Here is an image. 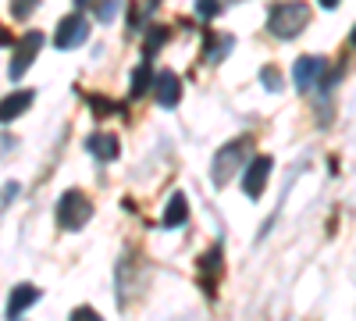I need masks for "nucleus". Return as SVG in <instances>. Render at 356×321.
<instances>
[{
  "instance_id": "nucleus-1",
  "label": "nucleus",
  "mask_w": 356,
  "mask_h": 321,
  "mask_svg": "<svg viewBox=\"0 0 356 321\" xmlns=\"http://www.w3.org/2000/svg\"><path fill=\"white\" fill-rule=\"evenodd\" d=\"M310 22V4L303 0H278L267 11V33H275L278 40H296Z\"/></svg>"
},
{
  "instance_id": "nucleus-2",
  "label": "nucleus",
  "mask_w": 356,
  "mask_h": 321,
  "mask_svg": "<svg viewBox=\"0 0 356 321\" xmlns=\"http://www.w3.org/2000/svg\"><path fill=\"white\" fill-rule=\"evenodd\" d=\"M54 218H57V228H65V232H79L89 218H93V200H89L82 189H65L61 196H57Z\"/></svg>"
},
{
  "instance_id": "nucleus-3",
  "label": "nucleus",
  "mask_w": 356,
  "mask_h": 321,
  "mask_svg": "<svg viewBox=\"0 0 356 321\" xmlns=\"http://www.w3.org/2000/svg\"><path fill=\"white\" fill-rule=\"evenodd\" d=\"M250 136H239V139H232V143H225V147L218 150V157H214V186H225L235 171H239V164H243V157L250 154Z\"/></svg>"
},
{
  "instance_id": "nucleus-4",
  "label": "nucleus",
  "mask_w": 356,
  "mask_h": 321,
  "mask_svg": "<svg viewBox=\"0 0 356 321\" xmlns=\"http://www.w3.org/2000/svg\"><path fill=\"white\" fill-rule=\"evenodd\" d=\"M89 18L82 15V11H72V15H65L61 22H57V33H54V47L57 50H75V47H82L86 40H89Z\"/></svg>"
},
{
  "instance_id": "nucleus-5",
  "label": "nucleus",
  "mask_w": 356,
  "mask_h": 321,
  "mask_svg": "<svg viewBox=\"0 0 356 321\" xmlns=\"http://www.w3.org/2000/svg\"><path fill=\"white\" fill-rule=\"evenodd\" d=\"M271 171H275V157L271 154H257L246 161V171H243V193L250 200H260L264 189H267V179H271Z\"/></svg>"
},
{
  "instance_id": "nucleus-6",
  "label": "nucleus",
  "mask_w": 356,
  "mask_h": 321,
  "mask_svg": "<svg viewBox=\"0 0 356 321\" xmlns=\"http://www.w3.org/2000/svg\"><path fill=\"white\" fill-rule=\"evenodd\" d=\"M196 272H200V289L207 297H218V285H221V275H225V260H221V246H211L200 260H196Z\"/></svg>"
},
{
  "instance_id": "nucleus-7",
  "label": "nucleus",
  "mask_w": 356,
  "mask_h": 321,
  "mask_svg": "<svg viewBox=\"0 0 356 321\" xmlns=\"http://www.w3.org/2000/svg\"><path fill=\"white\" fill-rule=\"evenodd\" d=\"M40 47H43V33H36V29H33V33H29V36H25L18 47H15V57H11V68H8V75H11V79H22L29 68L36 65Z\"/></svg>"
},
{
  "instance_id": "nucleus-8",
  "label": "nucleus",
  "mask_w": 356,
  "mask_h": 321,
  "mask_svg": "<svg viewBox=\"0 0 356 321\" xmlns=\"http://www.w3.org/2000/svg\"><path fill=\"white\" fill-rule=\"evenodd\" d=\"M150 93H154V100L161 107H178V100H182V79H178V72H171V68L157 72Z\"/></svg>"
},
{
  "instance_id": "nucleus-9",
  "label": "nucleus",
  "mask_w": 356,
  "mask_h": 321,
  "mask_svg": "<svg viewBox=\"0 0 356 321\" xmlns=\"http://www.w3.org/2000/svg\"><path fill=\"white\" fill-rule=\"evenodd\" d=\"M324 72H328V61H324V57H317V54H307V57H300V61H296L292 79H296V86H300V90H314Z\"/></svg>"
},
{
  "instance_id": "nucleus-10",
  "label": "nucleus",
  "mask_w": 356,
  "mask_h": 321,
  "mask_svg": "<svg viewBox=\"0 0 356 321\" xmlns=\"http://www.w3.org/2000/svg\"><path fill=\"white\" fill-rule=\"evenodd\" d=\"M33 100H36L33 90H15V93H8L4 100H0V125H11L15 118H22V114L33 107Z\"/></svg>"
},
{
  "instance_id": "nucleus-11",
  "label": "nucleus",
  "mask_w": 356,
  "mask_h": 321,
  "mask_svg": "<svg viewBox=\"0 0 356 321\" xmlns=\"http://www.w3.org/2000/svg\"><path fill=\"white\" fill-rule=\"evenodd\" d=\"M154 57H143V61L136 65V72H132V86H129V100H143L146 93L154 90Z\"/></svg>"
},
{
  "instance_id": "nucleus-12",
  "label": "nucleus",
  "mask_w": 356,
  "mask_h": 321,
  "mask_svg": "<svg viewBox=\"0 0 356 321\" xmlns=\"http://www.w3.org/2000/svg\"><path fill=\"white\" fill-rule=\"evenodd\" d=\"M232 47H235V40L228 36V33H203V61H211V65H218V61H225V57L232 54Z\"/></svg>"
},
{
  "instance_id": "nucleus-13",
  "label": "nucleus",
  "mask_w": 356,
  "mask_h": 321,
  "mask_svg": "<svg viewBox=\"0 0 356 321\" xmlns=\"http://www.w3.org/2000/svg\"><path fill=\"white\" fill-rule=\"evenodd\" d=\"M86 150L93 154L97 161H114L118 154H122V143H118L114 132H93L86 139Z\"/></svg>"
},
{
  "instance_id": "nucleus-14",
  "label": "nucleus",
  "mask_w": 356,
  "mask_h": 321,
  "mask_svg": "<svg viewBox=\"0 0 356 321\" xmlns=\"http://www.w3.org/2000/svg\"><path fill=\"white\" fill-rule=\"evenodd\" d=\"M36 300H40V289H36V285H29V282L15 285V289H11V300H8V318H18L22 311H29Z\"/></svg>"
},
{
  "instance_id": "nucleus-15",
  "label": "nucleus",
  "mask_w": 356,
  "mask_h": 321,
  "mask_svg": "<svg viewBox=\"0 0 356 321\" xmlns=\"http://www.w3.org/2000/svg\"><path fill=\"white\" fill-rule=\"evenodd\" d=\"M189 221V200L186 193H171L168 208H164V228H182Z\"/></svg>"
},
{
  "instance_id": "nucleus-16",
  "label": "nucleus",
  "mask_w": 356,
  "mask_h": 321,
  "mask_svg": "<svg viewBox=\"0 0 356 321\" xmlns=\"http://www.w3.org/2000/svg\"><path fill=\"white\" fill-rule=\"evenodd\" d=\"M168 36H171V29H164V25H154L150 33H146V47H143V57H154L164 43H168Z\"/></svg>"
},
{
  "instance_id": "nucleus-17",
  "label": "nucleus",
  "mask_w": 356,
  "mask_h": 321,
  "mask_svg": "<svg viewBox=\"0 0 356 321\" xmlns=\"http://www.w3.org/2000/svg\"><path fill=\"white\" fill-rule=\"evenodd\" d=\"M118 8H122V0H97V18L100 22H114V15H118Z\"/></svg>"
},
{
  "instance_id": "nucleus-18",
  "label": "nucleus",
  "mask_w": 356,
  "mask_h": 321,
  "mask_svg": "<svg viewBox=\"0 0 356 321\" xmlns=\"http://www.w3.org/2000/svg\"><path fill=\"white\" fill-rule=\"evenodd\" d=\"M221 11H225L221 0H196V15L200 18H218Z\"/></svg>"
},
{
  "instance_id": "nucleus-19",
  "label": "nucleus",
  "mask_w": 356,
  "mask_h": 321,
  "mask_svg": "<svg viewBox=\"0 0 356 321\" xmlns=\"http://www.w3.org/2000/svg\"><path fill=\"white\" fill-rule=\"evenodd\" d=\"M40 4H43V0H11V15H15V18H29Z\"/></svg>"
},
{
  "instance_id": "nucleus-20",
  "label": "nucleus",
  "mask_w": 356,
  "mask_h": 321,
  "mask_svg": "<svg viewBox=\"0 0 356 321\" xmlns=\"http://www.w3.org/2000/svg\"><path fill=\"white\" fill-rule=\"evenodd\" d=\"M260 79H264V86H267L271 93H278V90H282V75H278V68H275V65H267V68L260 72Z\"/></svg>"
},
{
  "instance_id": "nucleus-21",
  "label": "nucleus",
  "mask_w": 356,
  "mask_h": 321,
  "mask_svg": "<svg viewBox=\"0 0 356 321\" xmlns=\"http://www.w3.org/2000/svg\"><path fill=\"white\" fill-rule=\"evenodd\" d=\"M89 104H93V111L100 114V118H104V114H107V111H118V107H114L111 100H100V97H89Z\"/></svg>"
},
{
  "instance_id": "nucleus-22",
  "label": "nucleus",
  "mask_w": 356,
  "mask_h": 321,
  "mask_svg": "<svg viewBox=\"0 0 356 321\" xmlns=\"http://www.w3.org/2000/svg\"><path fill=\"white\" fill-rule=\"evenodd\" d=\"M72 318H89V321H97L100 314H97L93 307H75V311H72Z\"/></svg>"
},
{
  "instance_id": "nucleus-23",
  "label": "nucleus",
  "mask_w": 356,
  "mask_h": 321,
  "mask_svg": "<svg viewBox=\"0 0 356 321\" xmlns=\"http://www.w3.org/2000/svg\"><path fill=\"white\" fill-rule=\"evenodd\" d=\"M15 193H18V186H15V182H8V186H4V196H0V203H11V200H15Z\"/></svg>"
},
{
  "instance_id": "nucleus-24",
  "label": "nucleus",
  "mask_w": 356,
  "mask_h": 321,
  "mask_svg": "<svg viewBox=\"0 0 356 321\" xmlns=\"http://www.w3.org/2000/svg\"><path fill=\"white\" fill-rule=\"evenodd\" d=\"M0 43H4V47H11V43H15V36L8 33V29H4V25H0Z\"/></svg>"
},
{
  "instance_id": "nucleus-25",
  "label": "nucleus",
  "mask_w": 356,
  "mask_h": 321,
  "mask_svg": "<svg viewBox=\"0 0 356 321\" xmlns=\"http://www.w3.org/2000/svg\"><path fill=\"white\" fill-rule=\"evenodd\" d=\"M75 8L79 11H89V8H97V0H75Z\"/></svg>"
},
{
  "instance_id": "nucleus-26",
  "label": "nucleus",
  "mask_w": 356,
  "mask_h": 321,
  "mask_svg": "<svg viewBox=\"0 0 356 321\" xmlns=\"http://www.w3.org/2000/svg\"><path fill=\"white\" fill-rule=\"evenodd\" d=\"M317 4H321L324 11H332V8H339V0H317Z\"/></svg>"
},
{
  "instance_id": "nucleus-27",
  "label": "nucleus",
  "mask_w": 356,
  "mask_h": 321,
  "mask_svg": "<svg viewBox=\"0 0 356 321\" xmlns=\"http://www.w3.org/2000/svg\"><path fill=\"white\" fill-rule=\"evenodd\" d=\"M349 43H353V47H356V29H353V36H349Z\"/></svg>"
},
{
  "instance_id": "nucleus-28",
  "label": "nucleus",
  "mask_w": 356,
  "mask_h": 321,
  "mask_svg": "<svg viewBox=\"0 0 356 321\" xmlns=\"http://www.w3.org/2000/svg\"><path fill=\"white\" fill-rule=\"evenodd\" d=\"M225 4H239V0H225Z\"/></svg>"
}]
</instances>
